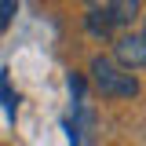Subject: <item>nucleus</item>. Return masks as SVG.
<instances>
[{
	"mask_svg": "<svg viewBox=\"0 0 146 146\" xmlns=\"http://www.w3.org/2000/svg\"><path fill=\"white\" fill-rule=\"evenodd\" d=\"M0 99H4V106H7V113L15 117V106H18V95H11V91H7V77H0Z\"/></svg>",
	"mask_w": 146,
	"mask_h": 146,
	"instance_id": "nucleus-6",
	"label": "nucleus"
},
{
	"mask_svg": "<svg viewBox=\"0 0 146 146\" xmlns=\"http://www.w3.org/2000/svg\"><path fill=\"white\" fill-rule=\"evenodd\" d=\"M143 36H146V26H143Z\"/></svg>",
	"mask_w": 146,
	"mask_h": 146,
	"instance_id": "nucleus-7",
	"label": "nucleus"
},
{
	"mask_svg": "<svg viewBox=\"0 0 146 146\" xmlns=\"http://www.w3.org/2000/svg\"><path fill=\"white\" fill-rule=\"evenodd\" d=\"M113 66L124 73H135L146 66V36L143 33H121L113 40Z\"/></svg>",
	"mask_w": 146,
	"mask_h": 146,
	"instance_id": "nucleus-2",
	"label": "nucleus"
},
{
	"mask_svg": "<svg viewBox=\"0 0 146 146\" xmlns=\"http://www.w3.org/2000/svg\"><path fill=\"white\" fill-rule=\"evenodd\" d=\"M84 26H88V33L95 36V40H110L113 36V26H110V18L102 7H91L88 15H84Z\"/></svg>",
	"mask_w": 146,
	"mask_h": 146,
	"instance_id": "nucleus-4",
	"label": "nucleus"
},
{
	"mask_svg": "<svg viewBox=\"0 0 146 146\" xmlns=\"http://www.w3.org/2000/svg\"><path fill=\"white\" fill-rule=\"evenodd\" d=\"M15 11H18V0H0V33H4V29L11 26Z\"/></svg>",
	"mask_w": 146,
	"mask_h": 146,
	"instance_id": "nucleus-5",
	"label": "nucleus"
},
{
	"mask_svg": "<svg viewBox=\"0 0 146 146\" xmlns=\"http://www.w3.org/2000/svg\"><path fill=\"white\" fill-rule=\"evenodd\" d=\"M88 73H91V84L102 91L106 99H135V95H139L135 73L117 70L113 58H106V55H95V58L88 62Z\"/></svg>",
	"mask_w": 146,
	"mask_h": 146,
	"instance_id": "nucleus-1",
	"label": "nucleus"
},
{
	"mask_svg": "<svg viewBox=\"0 0 146 146\" xmlns=\"http://www.w3.org/2000/svg\"><path fill=\"white\" fill-rule=\"evenodd\" d=\"M139 7H143V0H110L106 4L110 26H131L139 18Z\"/></svg>",
	"mask_w": 146,
	"mask_h": 146,
	"instance_id": "nucleus-3",
	"label": "nucleus"
}]
</instances>
